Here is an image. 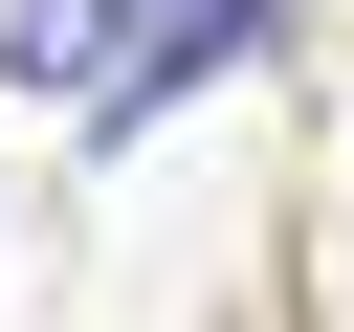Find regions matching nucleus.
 I'll use <instances>...</instances> for the list:
<instances>
[{"label":"nucleus","mask_w":354,"mask_h":332,"mask_svg":"<svg viewBox=\"0 0 354 332\" xmlns=\"http://www.w3.org/2000/svg\"><path fill=\"white\" fill-rule=\"evenodd\" d=\"M0 66H22V89H66V111H88V66H111V0H22V22H0Z\"/></svg>","instance_id":"nucleus-1"}]
</instances>
